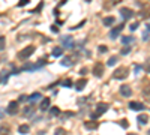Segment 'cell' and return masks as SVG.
Segmentation results:
<instances>
[{
    "instance_id": "25",
    "label": "cell",
    "mask_w": 150,
    "mask_h": 135,
    "mask_svg": "<svg viewBox=\"0 0 150 135\" xmlns=\"http://www.w3.org/2000/svg\"><path fill=\"white\" fill-rule=\"evenodd\" d=\"M63 86H65V87H72V86H74V83H72V80H71V78L65 80V81H63Z\"/></svg>"
},
{
    "instance_id": "1",
    "label": "cell",
    "mask_w": 150,
    "mask_h": 135,
    "mask_svg": "<svg viewBox=\"0 0 150 135\" xmlns=\"http://www.w3.org/2000/svg\"><path fill=\"white\" fill-rule=\"evenodd\" d=\"M33 53H35V47H32V45H30V47H27V48H24L23 51H20L18 57H20V59H27V57L32 56Z\"/></svg>"
},
{
    "instance_id": "6",
    "label": "cell",
    "mask_w": 150,
    "mask_h": 135,
    "mask_svg": "<svg viewBox=\"0 0 150 135\" xmlns=\"http://www.w3.org/2000/svg\"><path fill=\"white\" fill-rule=\"evenodd\" d=\"M129 108H131V110H134V111H141V110H144V104L132 101V102H129Z\"/></svg>"
},
{
    "instance_id": "37",
    "label": "cell",
    "mask_w": 150,
    "mask_h": 135,
    "mask_svg": "<svg viewBox=\"0 0 150 135\" xmlns=\"http://www.w3.org/2000/svg\"><path fill=\"white\" fill-rule=\"evenodd\" d=\"M3 116H5V113H3L2 110H0V119H2V117H3Z\"/></svg>"
},
{
    "instance_id": "18",
    "label": "cell",
    "mask_w": 150,
    "mask_h": 135,
    "mask_svg": "<svg viewBox=\"0 0 150 135\" xmlns=\"http://www.w3.org/2000/svg\"><path fill=\"white\" fill-rule=\"evenodd\" d=\"M60 63L63 66H72V59H71V57H63Z\"/></svg>"
},
{
    "instance_id": "16",
    "label": "cell",
    "mask_w": 150,
    "mask_h": 135,
    "mask_svg": "<svg viewBox=\"0 0 150 135\" xmlns=\"http://www.w3.org/2000/svg\"><path fill=\"white\" fill-rule=\"evenodd\" d=\"M102 23H104V26H111V24L116 23V18L114 17H105L102 20Z\"/></svg>"
},
{
    "instance_id": "14",
    "label": "cell",
    "mask_w": 150,
    "mask_h": 135,
    "mask_svg": "<svg viewBox=\"0 0 150 135\" xmlns=\"http://www.w3.org/2000/svg\"><path fill=\"white\" fill-rule=\"evenodd\" d=\"M84 128L89 129V131H93V129L98 128V122H86L84 123Z\"/></svg>"
},
{
    "instance_id": "9",
    "label": "cell",
    "mask_w": 150,
    "mask_h": 135,
    "mask_svg": "<svg viewBox=\"0 0 150 135\" xmlns=\"http://www.w3.org/2000/svg\"><path fill=\"white\" fill-rule=\"evenodd\" d=\"M120 93H122V96H125V98H129L131 95H132V89L129 87V86H120Z\"/></svg>"
},
{
    "instance_id": "5",
    "label": "cell",
    "mask_w": 150,
    "mask_h": 135,
    "mask_svg": "<svg viewBox=\"0 0 150 135\" xmlns=\"http://www.w3.org/2000/svg\"><path fill=\"white\" fill-rule=\"evenodd\" d=\"M93 72H95V75L98 78L102 77L104 75V65H102V63H96L95 68H93Z\"/></svg>"
},
{
    "instance_id": "12",
    "label": "cell",
    "mask_w": 150,
    "mask_h": 135,
    "mask_svg": "<svg viewBox=\"0 0 150 135\" xmlns=\"http://www.w3.org/2000/svg\"><path fill=\"white\" fill-rule=\"evenodd\" d=\"M120 14H122V17L125 18V20H129V18L132 17V11H131V9H128V8H122L120 9Z\"/></svg>"
},
{
    "instance_id": "28",
    "label": "cell",
    "mask_w": 150,
    "mask_h": 135,
    "mask_svg": "<svg viewBox=\"0 0 150 135\" xmlns=\"http://www.w3.org/2000/svg\"><path fill=\"white\" fill-rule=\"evenodd\" d=\"M120 125H122V128H125V129L129 126V123H128V120H126V119H123V120L120 122Z\"/></svg>"
},
{
    "instance_id": "20",
    "label": "cell",
    "mask_w": 150,
    "mask_h": 135,
    "mask_svg": "<svg viewBox=\"0 0 150 135\" xmlns=\"http://www.w3.org/2000/svg\"><path fill=\"white\" fill-rule=\"evenodd\" d=\"M11 134V129L8 126H0V135H9Z\"/></svg>"
},
{
    "instance_id": "21",
    "label": "cell",
    "mask_w": 150,
    "mask_h": 135,
    "mask_svg": "<svg viewBox=\"0 0 150 135\" xmlns=\"http://www.w3.org/2000/svg\"><path fill=\"white\" fill-rule=\"evenodd\" d=\"M132 41H134V38H131V36H123V39H122V42L125 45H129Z\"/></svg>"
},
{
    "instance_id": "32",
    "label": "cell",
    "mask_w": 150,
    "mask_h": 135,
    "mask_svg": "<svg viewBox=\"0 0 150 135\" xmlns=\"http://www.w3.org/2000/svg\"><path fill=\"white\" fill-rule=\"evenodd\" d=\"M137 27H138V23H134V24L129 26V29H131V30H137Z\"/></svg>"
},
{
    "instance_id": "15",
    "label": "cell",
    "mask_w": 150,
    "mask_h": 135,
    "mask_svg": "<svg viewBox=\"0 0 150 135\" xmlns=\"http://www.w3.org/2000/svg\"><path fill=\"white\" fill-rule=\"evenodd\" d=\"M138 123L140 125H147L149 123V116L147 114H140L138 116Z\"/></svg>"
},
{
    "instance_id": "22",
    "label": "cell",
    "mask_w": 150,
    "mask_h": 135,
    "mask_svg": "<svg viewBox=\"0 0 150 135\" xmlns=\"http://www.w3.org/2000/svg\"><path fill=\"white\" fill-rule=\"evenodd\" d=\"M149 35H150V27L146 26V30H144V33H143V39H144V41H149Z\"/></svg>"
},
{
    "instance_id": "31",
    "label": "cell",
    "mask_w": 150,
    "mask_h": 135,
    "mask_svg": "<svg viewBox=\"0 0 150 135\" xmlns=\"http://www.w3.org/2000/svg\"><path fill=\"white\" fill-rule=\"evenodd\" d=\"M129 53H131V48H129V47H125V48L122 50V54H129Z\"/></svg>"
},
{
    "instance_id": "30",
    "label": "cell",
    "mask_w": 150,
    "mask_h": 135,
    "mask_svg": "<svg viewBox=\"0 0 150 135\" xmlns=\"http://www.w3.org/2000/svg\"><path fill=\"white\" fill-rule=\"evenodd\" d=\"M3 48H5V38L0 36V50H3Z\"/></svg>"
},
{
    "instance_id": "27",
    "label": "cell",
    "mask_w": 150,
    "mask_h": 135,
    "mask_svg": "<svg viewBox=\"0 0 150 135\" xmlns=\"http://www.w3.org/2000/svg\"><path fill=\"white\" fill-rule=\"evenodd\" d=\"M26 101H29V96L21 95V96H20V99H18V102H26Z\"/></svg>"
},
{
    "instance_id": "7",
    "label": "cell",
    "mask_w": 150,
    "mask_h": 135,
    "mask_svg": "<svg viewBox=\"0 0 150 135\" xmlns=\"http://www.w3.org/2000/svg\"><path fill=\"white\" fill-rule=\"evenodd\" d=\"M96 110H98V111H96V114H104L105 111H107L108 110V104H105V102H99V104H96Z\"/></svg>"
},
{
    "instance_id": "29",
    "label": "cell",
    "mask_w": 150,
    "mask_h": 135,
    "mask_svg": "<svg viewBox=\"0 0 150 135\" xmlns=\"http://www.w3.org/2000/svg\"><path fill=\"white\" fill-rule=\"evenodd\" d=\"M24 110H26V111H24L26 116H30V114L33 113V108H30V107H29V108H24Z\"/></svg>"
},
{
    "instance_id": "23",
    "label": "cell",
    "mask_w": 150,
    "mask_h": 135,
    "mask_svg": "<svg viewBox=\"0 0 150 135\" xmlns=\"http://www.w3.org/2000/svg\"><path fill=\"white\" fill-rule=\"evenodd\" d=\"M50 114L51 116H60V110H59L57 107H53L51 110H50Z\"/></svg>"
},
{
    "instance_id": "34",
    "label": "cell",
    "mask_w": 150,
    "mask_h": 135,
    "mask_svg": "<svg viewBox=\"0 0 150 135\" xmlns=\"http://www.w3.org/2000/svg\"><path fill=\"white\" fill-rule=\"evenodd\" d=\"M107 50H108V48L105 47V45H101V47H99V51H101V53H105V51H107Z\"/></svg>"
},
{
    "instance_id": "13",
    "label": "cell",
    "mask_w": 150,
    "mask_h": 135,
    "mask_svg": "<svg viewBox=\"0 0 150 135\" xmlns=\"http://www.w3.org/2000/svg\"><path fill=\"white\" fill-rule=\"evenodd\" d=\"M41 98H42V95H41L39 92H35V93H32V95L29 96V101H30V102H36V101H41Z\"/></svg>"
},
{
    "instance_id": "26",
    "label": "cell",
    "mask_w": 150,
    "mask_h": 135,
    "mask_svg": "<svg viewBox=\"0 0 150 135\" xmlns=\"http://www.w3.org/2000/svg\"><path fill=\"white\" fill-rule=\"evenodd\" d=\"M54 135H66V131L62 129V128H59V129H56V134H54Z\"/></svg>"
},
{
    "instance_id": "10",
    "label": "cell",
    "mask_w": 150,
    "mask_h": 135,
    "mask_svg": "<svg viewBox=\"0 0 150 135\" xmlns=\"http://www.w3.org/2000/svg\"><path fill=\"white\" fill-rule=\"evenodd\" d=\"M50 104H51L50 98H44L42 102H41V105H39V110H41V111H47L48 107H50Z\"/></svg>"
},
{
    "instance_id": "17",
    "label": "cell",
    "mask_w": 150,
    "mask_h": 135,
    "mask_svg": "<svg viewBox=\"0 0 150 135\" xmlns=\"http://www.w3.org/2000/svg\"><path fill=\"white\" fill-rule=\"evenodd\" d=\"M29 131H30V126H29V125H21L20 128H18V132H20V134H23V135L29 134Z\"/></svg>"
},
{
    "instance_id": "8",
    "label": "cell",
    "mask_w": 150,
    "mask_h": 135,
    "mask_svg": "<svg viewBox=\"0 0 150 135\" xmlns=\"http://www.w3.org/2000/svg\"><path fill=\"white\" fill-rule=\"evenodd\" d=\"M18 113V102H11L8 105V114H17Z\"/></svg>"
},
{
    "instance_id": "24",
    "label": "cell",
    "mask_w": 150,
    "mask_h": 135,
    "mask_svg": "<svg viewBox=\"0 0 150 135\" xmlns=\"http://www.w3.org/2000/svg\"><path fill=\"white\" fill-rule=\"evenodd\" d=\"M116 63H117V57L116 56H113V57L108 59V66H114Z\"/></svg>"
},
{
    "instance_id": "3",
    "label": "cell",
    "mask_w": 150,
    "mask_h": 135,
    "mask_svg": "<svg viewBox=\"0 0 150 135\" xmlns=\"http://www.w3.org/2000/svg\"><path fill=\"white\" fill-rule=\"evenodd\" d=\"M128 77V68H120L114 72V78H126Z\"/></svg>"
},
{
    "instance_id": "11",
    "label": "cell",
    "mask_w": 150,
    "mask_h": 135,
    "mask_svg": "<svg viewBox=\"0 0 150 135\" xmlns=\"http://www.w3.org/2000/svg\"><path fill=\"white\" fill-rule=\"evenodd\" d=\"M86 84H87V80H86V78H81V80H78L77 83H75V89L78 90V92H81V90H84Z\"/></svg>"
},
{
    "instance_id": "33",
    "label": "cell",
    "mask_w": 150,
    "mask_h": 135,
    "mask_svg": "<svg viewBox=\"0 0 150 135\" xmlns=\"http://www.w3.org/2000/svg\"><path fill=\"white\" fill-rule=\"evenodd\" d=\"M26 5H29V0H21L18 3V6H26Z\"/></svg>"
},
{
    "instance_id": "35",
    "label": "cell",
    "mask_w": 150,
    "mask_h": 135,
    "mask_svg": "<svg viewBox=\"0 0 150 135\" xmlns=\"http://www.w3.org/2000/svg\"><path fill=\"white\" fill-rule=\"evenodd\" d=\"M51 30H53V32H54V33H56V32H59V29H57V27H56V26H53V27H51Z\"/></svg>"
},
{
    "instance_id": "19",
    "label": "cell",
    "mask_w": 150,
    "mask_h": 135,
    "mask_svg": "<svg viewBox=\"0 0 150 135\" xmlns=\"http://www.w3.org/2000/svg\"><path fill=\"white\" fill-rule=\"evenodd\" d=\"M62 54H63V50H62L60 47H56L54 50H53V56H54V57H60Z\"/></svg>"
},
{
    "instance_id": "4",
    "label": "cell",
    "mask_w": 150,
    "mask_h": 135,
    "mask_svg": "<svg viewBox=\"0 0 150 135\" xmlns=\"http://www.w3.org/2000/svg\"><path fill=\"white\" fill-rule=\"evenodd\" d=\"M62 45L66 48H72V45H74V41L71 36H62Z\"/></svg>"
},
{
    "instance_id": "36",
    "label": "cell",
    "mask_w": 150,
    "mask_h": 135,
    "mask_svg": "<svg viewBox=\"0 0 150 135\" xmlns=\"http://www.w3.org/2000/svg\"><path fill=\"white\" fill-rule=\"evenodd\" d=\"M140 72H141V68L137 66V68H135V74H140Z\"/></svg>"
},
{
    "instance_id": "2",
    "label": "cell",
    "mask_w": 150,
    "mask_h": 135,
    "mask_svg": "<svg viewBox=\"0 0 150 135\" xmlns=\"http://www.w3.org/2000/svg\"><path fill=\"white\" fill-rule=\"evenodd\" d=\"M122 29H123V26H122V24H120V26H116L114 29H111V30H110V38H111V39L119 38V35H120Z\"/></svg>"
},
{
    "instance_id": "38",
    "label": "cell",
    "mask_w": 150,
    "mask_h": 135,
    "mask_svg": "<svg viewBox=\"0 0 150 135\" xmlns=\"http://www.w3.org/2000/svg\"><path fill=\"white\" fill-rule=\"evenodd\" d=\"M129 135H135V134H129Z\"/></svg>"
}]
</instances>
